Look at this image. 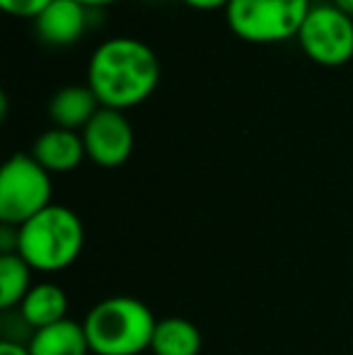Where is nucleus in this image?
<instances>
[{"mask_svg": "<svg viewBox=\"0 0 353 355\" xmlns=\"http://www.w3.org/2000/svg\"><path fill=\"white\" fill-rule=\"evenodd\" d=\"M182 3L193 10H225L230 0H182Z\"/></svg>", "mask_w": 353, "mask_h": 355, "instance_id": "dca6fc26", "label": "nucleus"}, {"mask_svg": "<svg viewBox=\"0 0 353 355\" xmlns=\"http://www.w3.org/2000/svg\"><path fill=\"white\" fill-rule=\"evenodd\" d=\"M332 3L336 5V8H341L346 15H351L353 17V0H332Z\"/></svg>", "mask_w": 353, "mask_h": 355, "instance_id": "6ab92c4d", "label": "nucleus"}, {"mask_svg": "<svg viewBox=\"0 0 353 355\" xmlns=\"http://www.w3.org/2000/svg\"><path fill=\"white\" fill-rule=\"evenodd\" d=\"M83 143H85L87 159L97 167L114 169L121 167L133 153V126L123 112L117 109H104L89 119V123L80 131Z\"/></svg>", "mask_w": 353, "mask_h": 355, "instance_id": "0eeeda50", "label": "nucleus"}, {"mask_svg": "<svg viewBox=\"0 0 353 355\" xmlns=\"http://www.w3.org/2000/svg\"><path fill=\"white\" fill-rule=\"evenodd\" d=\"M295 39L300 51L317 66L339 68L353 61V17L332 0L312 3Z\"/></svg>", "mask_w": 353, "mask_h": 355, "instance_id": "423d86ee", "label": "nucleus"}, {"mask_svg": "<svg viewBox=\"0 0 353 355\" xmlns=\"http://www.w3.org/2000/svg\"><path fill=\"white\" fill-rule=\"evenodd\" d=\"M32 155L49 174H68L87 157L80 131L51 126L32 143Z\"/></svg>", "mask_w": 353, "mask_h": 355, "instance_id": "1a4fd4ad", "label": "nucleus"}, {"mask_svg": "<svg viewBox=\"0 0 353 355\" xmlns=\"http://www.w3.org/2000/svg\"><path fill=\"white\" fill-rule=\"evenodd\" d=\"M203 346L201 331L184 317L157 319L150 351L155 355H198Z\"/></svg>", "mask_w": 353, "mask_h": 355, "instance_id": "ddd939ff", "label": "nucleus"}, {"mask_svg": "<svg viewBox=\"0 0 353 355\" xmlns=\"http://www.w3.org/2000/svg\"><path fill=\"white\" fill-rule=\"evenodd\" d=\"M17 312L22 314V319L34 331L44 327H51V324L68 319V295L56 283H49V281L37 283L32 285L27 297L17 307Z\"/></svg>", "mask_w": 353, "mask_h": 355, "instance_id": "9b49d317", "label": "nucleus"}, {"mask_svg": "<svg viewBox=\"0 0 353 355\" xmlns=\"http://www.w3.org/2000/svg\"><path fill=\"white\" fill-rule=\"evenodd\" d=\"M92 12L78 0H51L34 19V32L44 44L71 46L92 27Z\"/></svg>", "mask_w": 353, "mask_h": 355, "instance_id": "6e6552de", "label": "nucleus"}, {"mask_svg": "<svg viewBox=\"0 0 353 355\" xmlns=\"http://www.w3.org/2000/svg\"><path fill=\"white\" fill-rule=\"evenodd\" d=\"M0 355H29V348L22 346V343L3 341V343H0Z\"/></svg>", "mask_w": 353, "mask_h": 355, "instance_id": "f3484780", "label": "nucleus"}, {"mask_svg": "<svg viewBox=\"0 0 353 355\" xmlns=\"http://www.w3.org/2000/svg\"><path fill=\"white\" fill-rule=\"evenodd\" d=\"M85 85L99 107L126 112L143 104L160 85V58L136 37H109L94 46Z\"/></svg>", "mask_w": 353, "mask_h": 355, "instance_id": "f257e3e1", "label": "nucleus"}, {"mask_svg": "<svg viewBox=\"0 0 353 355\" xmlns=\"http://www.w3.org/2000/svg\"><path fill=\"white\" fill-rule=\"evenodd\" d=\"M51 174L29 153H15L0 169V225L19 227L51 206Z\"/></svg>", "mask_w": 353, "mask_h": 355, "instance_id": "39448f33", "label": "nucleus"}, {"mask_svg": "<svg viewBox=\"0 0 353 355\" xmlns=\"http://www.w3.org/2000/svg\"><path fill=\"white\" fill-rule=\"evenodd\" d=\"M312 0H230L225 22L247 44H281L295 39Z\"/></svg>", "mask_w": 353, "mask_h": 355, "instance_id": "20e7f679", "label": "nucleus"}, {"mask_svg": "<svg viewBox=\"0 0 353 355\" xmlns=\"http://www.w3.org/2000/svg\"><path fill=\"white\" fill-rule=\"evenodd\" d=\"M34 268L15 254H0V309L10 312L22 304L27 293L32 290Z\"/></svg>", "mask_w": 353, "mask_h": 355, "instance_id": "4468645a", "label": "nucleus"}, {"mask_svg": "<svg viewBox=\"0 0 353 355\" xmlns=\"http://www.w3.org/2000/svg\"><path fill=\"white\" fill-rule=\"evenodd\" d=\"M51 0H0V8L19 19H37Z\"/></svg>", "mask_w": 353, "mask_h": 355, "instance_id": "2eb2a0df", "label": "nucleus"}, {"mask_svg": "<svg viewBox=\"0 0 353 355\" xmlns=\"http://www.w3.org/2000/svg\"><path fill=\"white\" fill-rule=\"evenodd\" d=\"M150 3H155V0H150Z\"/></svg>", "mask_w": 353, "mask_h": 355, "instance_id": "aec40b11", "label": "nucleus"}, {"mask_svg": "<svg viewBox=\"0 0 353 355\" xmlns=\"http://www.w3.org/2000/svg\"><path fill=\"white\" fill-rule=\"evenodd\" d=\"M29 355H87L89 341L85 327L73 319H63L51 327L37 329L27 343Z\"/></svg>", "mask_w": 353, "mask_h": 355, "instance_id": "f8f14e48", "label": "nucleus"}, {"mask_svg": "<svg viewBox=\"0 0 353 355\" xmlns=\"http://www.w3.org/2000/svg\"><path fill=\"white\" fill-rule=\"evenodd\" d=\"M17 254L42 273H56L78 261L85 247V227L76 211L51 203L19 225Z\"/></svg>", "mask_w": 353, "mask_h": 355, "instance_id": "7ed1b4c3", "label": "nucleus"}, {"mask_svg": "<svg viewBox=\"0 0 353 355\" xmlns=\"http://www.w3.org/2000/svg\"><path fill=\"white\" fill-rule=\"evenodd\" d=\"M97 112L99 102L87 85H66L49 102V116L53 126L68 131H83Z\"/></svg>", "mask_w": 353, "mask_h": 355, "instance_id": "9d476101", "label": "nucleus"}, {"mask_svg": "<svg viewBox=\"0 0 353 355\" xmlns=\"http://www.w3.org/2000/svg\"><path fill=\"white\" fill-rule=\"evenodd\" d=\"M83 327L94 355H141L150 351L157 319L138 297L112 295L89 309Z\"/></svg>", "mask_w": 353, "mask_h": 355, "instance_id": "f03ea898", "label": "nucleus"}, {"mask_svg": "<svg viewBox=\"0 0 353 355\" xmlns=\"http://www.w3.org/2000/svg\"><path fill=\"white\" fill-rule=\"evenodd\" d=\"M78 3H83L89 10H104V8H109V5L121 3V0H78Z\"/></svg>", "mask_w": 353, "mask_h": 355, "instance_id": "a211bd4d", "label": "nucleus"}]
</instances>
